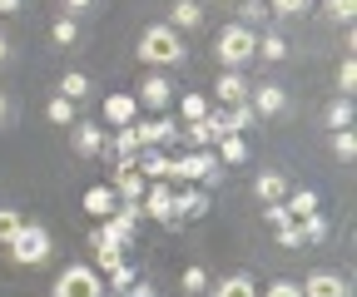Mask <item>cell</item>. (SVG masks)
Listing matches in <instances>:
<instances>
[{"instance_id": "16", "label": "cell", "mask_w": 357, "mask_h": 297, "mask_svg": "<svg viewBox=\"0 0 357 297\" xmlns=\"http://www.w3.org/2000/svg\"><path fill=\"white\" fill-rule=\"evenodd\" d=\"M208 214V188H178L174 193V218L178 223H194Z\"/></svg>"}, {"instance_id": "22", "label": "cell", "mask_w": 357, "mask_h": 297, "mask_svg": "<svg viewBox=\"0 0 357 297\" xmlns=\"http://www.w3.org/2000/svg\"><path fill=\"white\" fill-rule=\"evenodd\" d=\"M213 159H218V163H229V168H234V163H243V159H248L243 134H223V139L213 144Z\"/></svg>"}, {"instance_id": "2", "label": "cell", "mask_w": 357, "mask_h": 297, "mask_svg": "<svg viewBox=\"0 0 357 297\" xmlns=\"http://www.w3.org/2000/svg\"><path fill=\"white\" fill-rule=\"evenodd\" d=\"M213 55H218V65L223 70H243L248 60H258V30H248V25H223L218 30V40H213Z\"/></svg>"}, {"instance_id": "31", "label": "cell", "mask_w": 357, "mask_h": 297, "mask_svg": "<svg viewBox=\"0 0 357 297\" xmlns=\"http://www.w3.org/2000/svg\"><path fill=\"white\" fill-rule=\"evenodd\" d=\"M45 119H50V124H60V129H70V124H75L79 114H75V104H70V99H60V95H55L50 104H45Z\"/></svg>"}, {"instance_id": "48", "label": "cell", "mask_w": 357, "mask_h": 297, "mask_svg": "<svg viewBox=\"0 0 357 297\" xmlns=\"http://www.w3.org/2000/svg\"><path fill=\"white\" fill-rule=\"evenodd\" d=\"M6 60H10V35L0 30V65H6Z\"/></svg>"}, {"instance_id": "47", "label": "cell", "mask_w": 357, "mask_h": 297, "mask_svg": "<svg viewBox=\"0 0 357 297\" xmlns=\"http://www.w3.org/2000/svg\"><path fill=\"white\" fill-rule=\"evenodd\" d=\"M10 114H15V104H10V95H6V90H0V129L10 124Z\"/></svg>"}, {"instance_id": "12", "label": "cell", "mask_w": 357, "mask_h": 297, "mask_svg": "<svg viewBox=\"0 0 357 297\" xmlns=\"http://www.w3.org/2000/svg\"><path fill=\"white\" fill-rule=\"evenodd\" d=\"M248 104L258 119H278V114H288V90L283 84H258V90H248Z\"/></svg>"}, {"instance_id": "39", "label": "cell", "mask_w": 357, "mask_h": 297, "mask_svg": "<svg viewBox=\"0 0 357 297\" xmlns=\"http://www.w3.org/2000/svg\"><path fill=\"white\" fill-rule=\"evenodd\" d=\"M323 10H328V20L352 25V15H357V0H323Z\"/></svg>"}, {"instance_id": "28", "label": "cell", "mask_w": 357, "mask_h": 297, "mask_svg": "<svg viewBox=\"0 0 357 297\" xmlns=\"http://www.w3.org/2000/svg\"><path fill=\"white\" fill-rule=\"evenodd\" d=\"M20 228H25L20 208H0V248H10V243L20 238Z\"/></svg>"}, {"instance_id": "13", "label": "cell", "mask_w": 357, "mask_h": 297, "mask_svg": "<svg viewBox=\"0 0 357 297\" xmlns=\"http://www.w3.org/2000/svg\"><path fill=\"white\" fill-rule=\"evenodd\" d=\"M298 287H303V297H352V292H347V278H342V273H333V268L307 273Z\"/></svg>"}, {"instance_id": "15", "label": "cell", "mask_w": 357, "mask_h": 297, "mask_svg": "<svg viewBox=\"0 0 357 297\" xmlns=\"http://www.w3.org/2000/svg\"><path fill=\"white\" fill-rule=\"evenodd\" d=\"M288 188H293V184H288V179L278 174V168H263V174L253 179V198H258L263 208H273V203H283V198H288Z\"/></svg>"}, {"instance_id": "35", "label": "cell", "mask_w": 357, "mask_h": 297, "mask_svg": "<svg viewBox=\"0 0 357 297\" xmlns=\"http://www.w3.org/2000/svg\"><path fill=\"white\" fill-rule=\"evenodd\" d=\"M352 90H357V60L347 55V60L337 65V95H342V99H352Z\"/></svg>"}, {"instance_id": "18", "label": "cell", "mask_w": 357, "mask_h": 297, "mask_svg": "<svg viewBox=\"0 0 357 297\" xmlns=\"http://www.w3.org/2000/svg\"><path fill=\"white\" fill-rule=\"evenodd\" d=\"M164 25H174V30H199V25H204V6H199V0H174Z\"/></svg>"}, {"instance_id": "25", "label": "cell", "mask_w": 357, "mask_h": 297, "mask_svg": "<svg viewBox=\"0 0 357 297\" xmlns=\"http://www.w3.org/2000/svg\"><path fill=\"white\" fill-rule=\"evenodd\" d=\"M139 174L144 179H169V154H159V149H139Z\"/></svg>"}, {"instance_id": "17", "label": "cell", "mask_w": 357, "mask_h": 297, "mask_svg": "<svg viewBox=\"0 0 357 297\" xmlns=\"http://www.w3.org/2000/svg\"><path fill=\"white\" fill-rule=\"evenodd\" d=\"M105 119H109V129H129V124L139 119V99L134 95H109L105 99Z\"/></svg>"}, {"instance_id": "10", "label": "cell", "mask_w": 357, "mask_h": 297, "mask_svg": "<svg viewBox=\"0 0 357 297\" xmlns=\"http://www.w3.org/2000/svg\"><path fill=\"white\" fill-rule=\"evenodd\" d=\"M134 139L139 149H159V144H174L178 139V124L169 114H149V119H134Z\"/></svg>"}, {"instance_id": "30", "label": "cell", "mask_w": 357, "mask_h": 297, "mask_svg": "<svg viewBox=\"0 0 357 297\" xmlns=\"http://www.w3.org/2000/svg\"><path fill=\"white\" fill-rule=\"evenodd\" d=\"M223 124H229V134H243V129L258 124V114H253V104H234L229 114H223Z\"/></svg>"}, {"instance_id": "5", "label": "cell", "mask_w": 357, "mask_h": 297, "mask_svg": "<svg viewBox=\"0 0 357 297\" xmlns=\"http://www.w3.org/2000/svg\"><path fill=\"white\" fill-rule=\"evenodd\" d=\"M208 174H218L213 149H189V154H174L169 159V179H178V184H204Z\"/></svg>"}, {"instance_id": "11", "label": "cell", "mask_w": 357, "mask_h": 297, "mask_svg": "<svg viewBox=\"0 0 357 297\" xmlns=\"http://www.w3.org/2000/svg\"><path fill=\"white\" fill-rule=\"evenodd\" d=\"M70 149H75L79 159H100V154L109 149V134L100 129V124H89V119H75V124H70Z\"/></svg>"}, {"instance_id": "7", "label": "cell", "mask_w": 357, "mask_h": 297, "mask_svg": "<svg viewBox=\"0 0 357 297\" xmlns=\"http://www.w3.org/2000/svg\"><path fill=\"white\" fill-rule=\"evenodd\" d=\"M114 198L119 203H139L144 198V188H149V179L139 174V159H114Z\"/></svg>"}, {"instance_id": "40", "label": "cell", "mask_w": 357, "mask_h": 297, "mask_svg": "<svg viewBox=\"0 0 357 297\" xmlns=\"http://www.w3.org/2000/svg\"><path fill=\"white\" fill-rule=\"evenodd\" d=\"M184 292L189 297H199V292H208V273L194 263V268H184Z\"/></svg>"}, {"instance_id": "44", "label": "cell", "mask_w": 357, "mask_h": 297, "mask_svg": "<svg viewBox=\"0 0 357 297\" xmlns=\"http://www.w3.org/2000/svg\"><path fill=\"white\" fill-rule=\"evenodd\" d=\"M95 6H100V0H60V10H65L70 20H79L84 10H95Z\"/></svg>"}, {"instance_id": "27", "label": "cell", "mask_w": 357, "mask_h": 297, "mask_svg": "<svg viewBox=\"0 0 357 297\" xmlns=\"http://www.w3.org/2000/svg\"><path fill=\"white\" fill-rule=\"evenodd\" d=\"M298 233H303V248H307V243H323V238L333 233V223H328L323 214H307V218L298 223Z\"/></svg>"}, {"instance_id": "14", "label": "cell", "mask_w": 357, "mask_h": 297, "mask_svg": "<svg viewBox=\"0 0 357 297\" xmlns=\"http://www.w3.org/2000/svg\"><path fill=\"white\" fill-rule=\"evenodd\" d=\"M248 90L253 84L243 79V70H218V84H213V95L223 109H234V104H248Z\"/></svg>"}, {"instance_id": "20", "label": "cell", "mask_w": 357, "mask_h": 297, "mask_svg": "<svg viewBox=\"0 0 357 297\" xmlns=\"http://www.w3.org/2000/svg\"><path fill=\"white\" fill-rule=\"evenodd\" d=\"M283 214H288L293 223H303L307 214H318V193H312V188H288V198H283Z\"/></svg>"}, {"instance_id": "1", "label": "cell", "mask_w": 357, "mask_h": 297, "mask_svg": "<svg viewBox=\"0 0 357 297\" xmlns=\"http://www.w3.org/2000/svg\"><path fill=\"white\" fill-rule=\"evenodd\" d=\"M134 50H139V65H149V70H159V74H164V70H178V65H184V55H189V50H184V35H178L174 25H164V20L149 25Z\"/></svg>"}, {"instance_id": "43", "label": "cell", "mask_w": 357, "mask_h": 297, "mask_svg": "<svg viewBox=\"0 0 357 297\" xmlns=\"http://www.w3.org/2000/svg\"><path fill=\"white\" fill-rule=\"evenodd\" d=\"M273 238H278V248H303V233H298V223H283V228H273Z\"/></svg>"}, {"instance_id": "45", "label": "cell", "mask_w": 357, "mask_h": 297, "mask_svg": "<svg viewBox=\"0 0 357 297\" xmlns=\"http://www.w3.org/2000/svg\"><path fill=\"white\" fill-rule=\"evenodd\" d=\"M263 223H268V228H283V223H293V218L283 214V203H273V208H263Z\"/></svg>"}, {"instance_id": "51", "label": "cell", "mask_w": 357, "mask_h": 297, "mask_svg": "<svg viewBox=\"0 0 357 297\" xmlns=\"http://www.w3.org/2000/svg\"><path fill=\"white\" fill-rule=\"evenodd\" d=\"M229 6H238V0H229Z\"/></svg>"}, {"instance_id": "49", "label": "cell", "mask_w": 357, "mask_h": 297, "mask_svg": "<svg viewBox=\"0 0 357 297\" xmlns=\"http://www.w3.org/2000/svg\"><path fill=\"white\" fill-rule=\"evenodd\" d=\"M20 10V0H0V15H15Z\"/></svg>"}, {"instance_id": "33", "label": "cell", "mask_w": 357, "mask_h": 297, "mask_svg": "<svg viewBox=\"0 0 357 297\" xmlns=\"http://www.w3.org/2000/svg\"><path fill=\"white\" fill-rule=\"evenodd\" d=\"M109 149H114V159H139V139H134V124H129V129H114Z\"/></svg>"}, {"instance_id": "46", "label": "cell", "mask_w": 357, "mask_h": 297, "mask_svg": "<svg viewBox=\"0 0 357 297\" xmlns=\"http://www.w3.org/2000/svg\"><path fill=\"white\" fill-rule=\"evenodd\" d=\"M124 297H154V282H144V278H134V287H129Z\"/></svg>"}, {"instance_id": "41", "label": "cell", "mask_w": 357, "mask_h": 297, "mask_svg": "<svg viewBox=\"0 0 357 297\" xmlns=\"http://www.w3.org/2000/svg\"><path fill=\"white\" fill-rule=\"evenodd\" d=\"M268 10H273V15H307L312 0H268Z\"/></svg>"}, {"instance_id": "8", "label": "cell", "mask_w": 357, "mask_h": 297, "mask_svg": "<svg viewBox=\"0 0 357 297\" xmlns=\"http://www.w3.org/2000/svg\"><path fill=\"white\" fill-rule=\"evenodd\" d=\"M139 109H149V114H169V104H174V84H169V74H159V70H149L144 79H139Z\"/></svg>"}, {"instance_id": "23", "label": "cell", "mask_w": 357, "mask_h": 297, "mask_svg": "<svg viewBox=\"0 0 357 297\" xmlns=\"http://www.w3.org/2000/svg\"><path fill=\"white\" fill-rule=\"evenodd\" d=\"M258 60H268V65H278V60H288V40H283L278 30H268V35H258Z\"/></svg>"}, {"instance_id": "24", "label": "cell", "mask_w": 357, "mask_h": 297, "mask_svg": "<svg viewBox=\"0 0 357 297\" xmlns=\"http://www.w3.org/2000/svg\"><path fill=\"white\" fill-rule=\"evenodd\" d=\"M84 95H89V74H84V70H70V74H60V99L79 104Z\"/></svg>"}, {"instance_id": "29", "label": "cell", "mask_w": 357, "mask_h": 297, "mask_svg": "<svg viewBox=\"0 0 357 297\" xmlns=\"http://www.w3.org/2000/svg\"><path fill=\"white\" fill-rule=\"evenodd\" d=\"M208 109H213L208 95H184V99H178V119H184V124H199Z\"/></svg>"}, {"instance_id": "38", "label": "cell", "mask_w": 357, "mask_h": 297, "mask_svg": "<svg viewBox=\"0 0 357 297\" xmlns=\"http://www.w3.org/2000/svg\"><path fill=\"white\" fill-rule=\"evenodd\" d=\"M333 154H337L342 163H352V159H357V134H352V129H337V134H333Z\"/></svg>"}, {"instance_id": "50", "label": "cell", "mask_w": 357, "mask_h": 297, "mask_svg": "<svg viewBox=\"0 0 357 297\" xmlns=\"http://www.w3.org/2000/svg\"><path fill=\"white\" fill-rule=\"evenodd\" d=\"M105 297H119V292H105Z\"/></svg>"}, {"instance_id": "4", "label": "cell", "mask_w": 357, "mask_h": 297, "mask_svg": "<svg viewBox=\"0 0 357 297\" xmlns=\"http://www.w3.org/2000/svg\"><path fill=\"white\" fill-rule=\"evenodd\" d=\"M50 297H105V278L89 268V263H70L60 273V282H55Z\"/></svg>"}, {"instance_id": "9", "label": "cell", "mask_w": 357, "mask_h": 297, "mask_svg": "<svg viewBox=\"0 0 357 297\" xmlns=\"http://www.w3.org/2000/svg\"><path fill=\"white\" fill-rule=\"evenodd\" d=\"M178 134H184V144H189V149H213L223 134H229V124H223V109H208L199 124H184Z\"/></svg>"}, {"instance_id": "42", "label": "cell", "mask_w": 357, "mask_h": 297, "mask_svg": "<svg viewBox=\"0 0 357 297\" xmlns=\"http://www.w3.org/2000/svg\"><path fill=\"white\" fill-rule=\"evenodd\" d=\"M258 297H303V287H298L293 278H278V282H268Z\"/></svg>"}, {"instance_id": "36", "label": "cell", "mask_w": 357, "mask_h": 297, "mask_svg": "<svg viewBox=\"0 0 357 297\" xmlns=\"http://www.w3.org/2000/svg\"><path fill=\"white\" fill-rule=\"evenodd\" d=\"M134 278H139V273H134L129 263H119L114 273H105V282H109V292H119V297H124V292L134 287Z\"/></svg>"}, {"instance_id": "3", "label": "cell", "mask_w": 357, "mask_h": 297, "mask_svg": "<svg viewBox=\"0 0 357 297\" xmlns=\"http://www.w3.org/2000/svg\"><path fill=\"white\" fill-rule=\"evenodd\" d=\"M50 252H55L50 228H45V223H25L20 238L10 243V263H20V268H40V263H50Z\"/></svg>"}, {"instance_id": "32", "label": "cell", "mask_w": 357, "mask_h": 297, "mask_svg": "<svg viewBox=\"0 0 357 297\" xmlns=\"http://www.w3.org/2000/svg\"><path fill=\"white\" fill-rule=\"evenodd\" d=\"M328 129H333V134H337V129H352V99L337 95V99L328 104Z\"/></svg>"}, {"instance_id": "19", "label": "cell", "mask_w": 357, "mask_h": 297, "mask_svg": "<svg viewBox=\"0 0 357 297\" xmlns=\"http://www.w3.org/2000/svg\"><path fill=\"white\" fill-rule=\"evenodd\" d=\"M119 208V198H114V188L109 184H95V188H84V214H95V218H109Z\"/></svg>"}, {"instance_id": "26", "label": "cell", "mask_w": 357, "mask_h": 297, "mask_svg": "<svg viewBox=\"0 0 357 297\" xmlns=\"http://www.w3.org/2000/svg\"><path fill=\"white\" fill-rule=\"evenodd\" d=\"M268 0H238V25H248V30H258V25H268Z\"/></svg>"}, {"instance_id": "6", "label": "cell", "mask_w": 357, "mask_h": 297, "mask_svg": "<svg viewBox=\"0 0 357 297\" xmlns=\"http://www.w3.org/2000/svg\"><path fill=\"white\" fill-rule=\"evenodd\" d=\"M139 214H144V218H154V223H164V228H178V218H174V184H169V179H159V184H149V188H144Z\"/></svg>"}, {"instance_id": "34", "label": "cell", "mask_w": 357, "mask_h": 297, "mask_svg": "<svg viewBox=\"0 0 357 297\" xmlns=\"http://www.w3.org/2000/svg\"><path fill=\"white\" fill-rule=\"evenodd\" d=\"M50 40H55V45H75V40H79V20L60 15V20L50 25Z\"/></svg>"}, {"instance_id": "37", "label": "cell", "mask_w": 357, "mask_h": 297, "mask_svg": "<svg viewBox=\"0 0 357 297\" xmlns=\"http://www.w3.org/2000/svg\"><path fill=\"white\" fill-rule=\"evenodd\" d=\"M119 263H124V252H119V248H95V263H89V268L105 278V273H114Z\"/></svg>"}, {"instance_id": "21", "label": "cell", "mask_w": 357, "mask_h": 297, "mask_svg": "<svg viewBox=\"0 0 357 297\" xmlns=\"http://www.w3.org/2000/svg\"><path fill=\"white\" fill-rule=\"evenodd\" d=\"M213 297H258V282L248 273H229V278H218Z\"/></svg>"}]
</instances>
